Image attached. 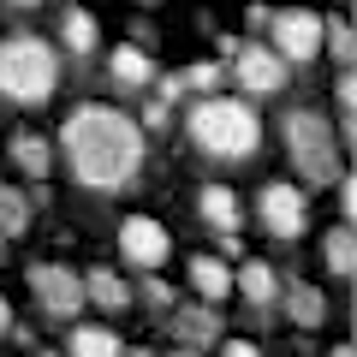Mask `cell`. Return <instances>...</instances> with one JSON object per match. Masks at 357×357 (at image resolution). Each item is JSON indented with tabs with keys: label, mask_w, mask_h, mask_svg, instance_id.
<instances>
[{
	"label": "cell",
	"mask_w": 357,
	"mask_h": 357,
	"mask_svg": "<svg viewBox=\"0 0 357 357\" xmlns=\"http://www.w3.org/2000/svg\"><path fill=\"white\" fill-rule=\"evenodd\" d=\"M60 155L84 191H126L143 167V131L126 107L77 102L60 126Z\"/></svg>",
	"instance_id": "6da1fadb"
},
{
	"label": "cell",
	"mask_w": 357,
	"mask_h": 357,
	"mask_svg": "<svg viewBox=\"0 0 357 357\" xmlns=\"http://www.w3.org/2000/svg\"><path fill=\"white\" fill-rule=\"evenodd\" d=\"M185 137L208 161H250L262 149V114L250 107V96L215 89V96H197L185 107Z\"/></svg>",
	"instance_id": "7a4b0ae2"
},
{
	"label": "cell",
	"mask_w": 357,
	"mask_h": 357,
	"mask_svg": "<svg viewBox=\"0 0 357 357\" xmlns=\"http://www.w3.org/2000/svg\"><path fill=\"white\" fill-rule=\"evenodd\" d=\"M60 89V48L42 36H6L0 42V96L18 107H36Z\"/></svg>",
	"instance_id": "3957f363"
},
{
	"label": "cell",
	"mask_w": 357,
	"mask_h": 357,
	"mask_svg": "<svg viewBox=\"0 0 357 357\" xmlns=\"http://www.w3.org/2000/svg\"><path fill=\"white\" fill-rule=\"evenodd\" d=\"M280 137H286V155L292 167L304 173V185H333L345 173L340 167V143H333V119L316 114V107H292L280 119Z\"/></svg>",
	"instance_id": "277c9868"
},
{
	"label": "cell",
	"mask_w": 357,
	"mask_h": 357,
	"mask_svg": "<svg viewBox=\"0 0 357 357\" xmlns=\"http://www.w3.org/2000/svg\"><path fill=\"white\" fill-rule=\"evenodd\" d=\"M268 48L280 54L286 66H310L321 54V13H310V6H280V13L268 18Z\"/></svg>",
	"instance_id": "5b68a950"
},
{
	"label": "cell",
	"mask_w": 357,
	"mask_h": 357,
	"mask_svg": "<svg viewBox=\"0 0 357 357\" xmlns=\"http://www.w3.org/2000/svg\"><path fill=\"white\" fill-rule=\"evenodd\" d=\"M227 77H238V89L244 96H274V89H286V60L268 42H238L232 48V60H227Z\"/></svg>",
	"instance_id": "8992f818"
},
{
	"label": "cell",
	"mask_w": 357,
	"mask_h": 357,
	"mask_svg": "<svg viewBox=\"0 0 357 357\" xmlns=\"http://www.w3.org/2000/svg\"><path fill=\"white\" fill-rule=\"evenodd\" d=\"M30 292H36L42 316L77 321V310H84V274H72V268H60V262H36L30 268Z\"/></svg>",
	"instance_id": "52a82bcc"
},
{
	"label": "cell",
	"mask_w": 357,
	"mask_h": 357,
	"mask_svg": "<svg viewBox=\"0 0 357 357\" xmlns=\"http://www.w3.org/2000/svg\"><path fill=\"white\" fill-rule=\"evenodd\" d=\"M256 215H262V227L274 232V238H304V227H310L304 185H286V178L262 185V197H256Z\"/></svg>",
	"instance_id": "ba28073f"
},
{
	"label": "cell",
	"mask_w": 357,
	"mask_h": 357,
	"mask_svg": "<svg viewBox=\"0 0 357 357\" xmlns=\"http://www.w3.org/2000/svg\"><path fill=\"white\" fill-rule=\"evenodd\" d=\"M119 256H126L137 274H149V268H161L167 256H173V238H167L161 220H149V215H126V227H119Z\"/></svg>",
	"instance_id": "9c48e42d"
},
{
	"label": "cell",
	"mask_w": 357,
	"mask_h": 357,
	"mask_svg": "<svg viewBox=\"0 0 357 357\" xmlns=\"http://www.w3.org/2000/svg\"><path fill=\"white\" fill-rule=\"evenodd\" d=\"M155 72H161V66H155V54L137 48V42H119V48L107 54V77H114L119 89H149Z\"/></svg>",
	"instance_id": "30bf717a"
},
{
	"label": "cell",
	"mask_w": 357,
	"mask_h": 357,
	"mask_svg": "<svg viewBox=\"0 0 357 357\" xmlns=\"http://www.w3.org/2000/svg\"><path fill=\"white\" fill-rule=\"evenodd\" d=\"M232 292H244L250 310H274V304H280V274H274V262H238Z\"/></svg>",
	"instance_id": "8fae6325"
},
{
	"label": "cell",
	"mask_w": 357,
	"mask_h": 357,
	"mask_svg": "<svg viewBox=\"0 0 357 357\" xmlns=\"http://www.w3.org/2000/svg\"><path fill=\"white\" fill-rule=\"evenodd\" d=\"M173 340L191 351L220 345V310H173Z\"/></svg>",
	"instance_id": "7c38bea8"
},
{
	"label": "cell",
	"mask_w": 357,
	"mask_h": 357,
	"mask_svg": "<svg viewBox=\"0 0 357 357\" xmlns=\"http://www.w3.org/2000/svg\"><path fill=\"white\" fill-rule=\"evenodd\" d=\"M197 215L208 220V227L215 232H238V191H232V185H203V191H197Z\"/></svg>",
	"instance_id": "4fadbf2b"
},
{
	"label": "cell",
	"mask_w": 357,
	"mask_h": 357,
	"mask_svg": "<svg viewBox=\"0 0 357 357\" xmlns=\"http://www.w3.org/2000/svg\"><path fill=\"white\" fill-rule=\"evenodd\" d=\"M84 304H96V310H131V286L119 280L114 268H89V274H84Z\"/></svg>",
	"instance_id": "5bb4252c"
},
{
	"label": "cell",
	"mask_w": 357,
	"mask_h": 357,
	"mask_svg": "<svg viewBox=\"0 0 357 357\" xmlns=\"http://www.w3.org/2000/svg\"><path fill=\"white\" fill-rule=\"evenodd\" d=\"M66 357H126L114 328H96V321H77L72 340H66Z\"/></svg>",
	"instance_id": "9a60e30c"
},
{
	"label": "cell",
	"mask_w": 357,
	"mask_h": 357,
	"mask_svg": "<svg viewBox=\"0 0 357 357\" xmlns=\"http://www.w3.org/2000/svg\"><path fill=\"white\" fill-rule=\"evenodd\" d=\"M60 42H66V54L89 60V54H96V42H102V24H96L84 6H66V18H60Z\"/></svg>",
	"instance_id": "2e32d148"
},
{
	"label": "cell",
	"mask_w": 357,
	"mask_h": 357,
	"mask_svg": "<svg viewBox=\"0 0 357 357\" xmlns=\"http://www.w3.org/2000/svg\"><path fill=\"white\" fill-rule=\"evenodd\" d=\"M321 262H328L333 280H351V274H357V238H351V220H340V227L321 238Z\"/></svg>",
	"instance_id": "e0dca14e"
},
{
	"label": "cell",
	"mask_w": 357,
	"mask_h": 357,
	"mask_svg": "<svg viewBox=\"0 0 357 357\" xmlns=\"http://www.w3.org/2000/svg\"><path fill=\"white\" fill-rule=\"evenodd\" d=\"M191 286L208 298V304H220V298L232 292V268H227V256H191Z\"/></svg>",
	"instance_id": "ac0fdd59"
},
{
	"label": "cell",
	"mask_w": 357,
	"mask_h": 357,
	"mask_svg": "<svg viewBox=\"0 0 357 357\" xmlns=\"http://www.w3.org/2000/svg\"><path fill=\"white\" fill-rule=\"evenodd\" d=\"M13 167H18V173H30V178H48V167H54L48 137H36V131H18V137H13Z\"/></svg>",
	"instance_id": "d6986e66"
},
{
	"label": "cell",
	"mask_w": 357,
	"mask_h": 357,
	"mask_svg": "<svg viewBox=\"0 0 357 357\" xmlns=\"http://www.w3.org/2000/svg\"><path fill=\"white\" fill-rule=\"evenodd\" d=\"M286 298V316L298 321V328H321V316H328V298L316 292V286H280Z\"/></svg>",
	"instance_id": "ffe728a7"
},
{
	"label": "cell",
	"mask_w": 357,
	"mask_h": 357,
	"mask_svg": "<svg viewBox=\"0 0 357 357\" xmlns=\"http://www.w3.org/2000/svg\"><path fill=\"white\" fill-rule=\"evenodd\" d=\"M321 48L333 54V66L340 72H351V60H357V36H351V18H321Z\"/></svg>",
	"instance_id": "44dd1931"
},
{
	"label": "cell",
	"mask_w": 357,
	"mask_h": 357,
	"mask_svg": "<svg viewBox=\"0 0 357 357\" xmlns=\"http://www.w3.org/2000/svg\"><path fill=\"white\" fill-rule=\"evenodd\" d=\"M30 232V197L0 185V238H24Z\"/></svg>",
	"instance_id": "7402d4cb"
},
{
	"label": "cell",
	"mask_w": 357,
	"mask_h": 357,
	"mask_svg": "<svg viewBox=\"0 0 357 357\" xmlns=\"http://www.w3.org/2000/svg\"><path fill=\"white\" fill-rule=\"evenodd\" d=\"M178 77H185V96H215V89L227 84V66L220 60H197V66H185Z\"/></svg>",
	"instance_id": "603a6c76"
},
{
	"label": "cell",
	"mask_w": 357,
	"mask_h": 357,
	"mask_svg": "<svg viewBox=\"0 0 357 357\" xmlns=\"http://www.w3.org/2000/svg\"><path fill=\"white\" fill-rule=\"evenodd\" d=\"M340 131L345 137L357 131V84H351V72H340Z\"/></svg>",
	"instance_id": "cb8c5ba5"
},
{
	"label": "cell",
	"mask_w": 357,
	"mask_h": 357,
	"mask_svg": "<svg viewBox=\"0 0 357 357\" xmlns=\"http://www.w3.org/2000/svg\"><path fill=\"white\" fill-rule=\"evenodd\" d=\"M137 298H143V304H155V310H173V286H167L161 274H155V268H149V274H143Z\"/></svg>",
	"instance_id": "d4e9b609"
},
{
	"label": "cell",
	"mask_w": 357,
	"mask_h": 357,
	"mask_svg": "<svg viewBox=\"0 0 357 357\" xmlns=\"http://www.w3.org/2000/svg\"><path fill=\"white\" fill-rule=\"evenodd\" d=\"M149 89H155V96H161L167 107H173V102H185V77H178V72H167V77L155 72V84H149Z\"/></svg>",
	"instance_id": "484cf974"
},
{
	"label": "cell",
	"mask_w": 357,
	"mask_h": 357,
	"mask_svg": "<svg viewBox=\"0 0 357 357\" xmlns=\"http://www.w3.org/2000/svg\"><path fill=\"white\" fill-rule=\"evenodd\" d=\"M167 126H173V107H167L161 96H155V102L143 107V126H137V131H167Z\"/></svg>",
	"instance_id": "4316f807"
},
{
	"label": "cell",
	"mask_w": 357,
	"mask_h": 357,
	"mask_svg": "<svg viewBox=\"0 0 357 357\" xmlns=\"http://www.w3.org/2000/svg\"><path fill=\"white\" fill-rule=\"evenodd\" d=\"M333 185H340V215L351 220V215H357V185H351V173H340Z\"/></svg>",
	"instance_id": "83f0119b"
},
{
	"label": "cell",
	"mask_w": 357,
	"mask_h": 357,
	"mask_svg": "<svg viewBox=\"0 0 357 357\" xmlns=\"http://www.w3.org/2000/svg\"><path fill=\"white\" fill-rule=\"evenodd\" d=\"M220 357H262V345L256 340H227V333H220Z\"/></svg>",
	"instance_id": "f1b7e54d"
},
{
	"label": "cell",
	"mask_w": 357,
	"mask_h": 357,
	"mask_svg": "<svg viewBox=\"0 0 357 357\" xmlns=\"http://www.w3.org/2000/svg\"><path fill=\"white\" fill-rule=\"evenodd\" d=\"M244 18H250L256 30H268V18H274V6H262V0H256V6H250V13H244Z\"/></svg>",
	"instance_id": "f546056e"
},
{
	"label": "cell",
	"mask_w": 357,
	"mask_h": 357,
	"mask_svg": "<svg viewBox=\"0 0 357 357\" xmlns=\"http://www.w3.org/2000/svg\"><path fill=\"white\" fill-rule=\"evenodd\" d=\"M6 333H13V304L0 298V340H6Z\"/></svg>",
	"instance_id": "4dcf8cb0"
},
{
	"label": "cell",
	"mask_w": 357,
	"mask_h": 357,
	"mask_svg": "<svg viewBox=\"0 0 357 357\" xmlns=\"http://www.w3.org/2000/svg\"><path fill=\"white\" fill-rule=\"evenodd\" d=\"M6 6H18V13H30V6H42V0H6Z\"/></svg>",
	"instance_id": "1f68e13d"
},
{
	"label": "cell",
	"mask_w": 357,
	"mask_h": 357,
	"mask_svg": "<svg viewBox=\"0 0 357 357\" xmlns=\"http://www.w3.org/2000/svg\"><path fill=\"white\" fill-rule=\"evenodd\" d=\"M167 357H203V351H191V345H178V351H167Z\"/></svg>",
	"instance_id": "d6a6232c"
},
{
	"label": "cell",
	"mask_w": 357,
	"mask_h": 357,
	"mask_svg": "<svg viewBox=\"0 0 357 357\" xmlns=\"http://www.w3.org/2000/svg\"><path fill=\"white\" fill-rule=\"evenodd\" d=\"M328 357H357V351H351V345H333V351H328Z\"/></svg>",
	"instance_id": "836d02e7"
},
{
	"label": "cell",
	"mask_w": 357,
	"mask_h": 357,
	"mask_svg": "<svg viewBox=\"0 0 357 357\" xmlns=\"http://www.w3.org/2000/svg\"><path fill=\"white\" fill-rule=\"evenodd\" d=\"M137 6H161V0H137Z\"/></svg>",
	"instance_id": "e575fe53"
},
{
	"label": "cell",
	"mask_w": 357,
	"mask_h": 357,
	"mask_svg": "<svg viewBox=\"0 0 357 357\" xmlns=\"http://www.w3.org/2000/svg\"><path fill=\"white\" fill-rule=\"evenodd\" d=\"M0 256H6V238H0Z\"/></svg>",
	"instance_id": "d590c367"
}]
</instances>
